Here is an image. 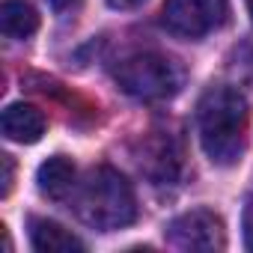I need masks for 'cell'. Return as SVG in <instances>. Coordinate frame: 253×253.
<instances>
[{
    "instance_id": "cell-8",
    "label": "cell",
    "mask_w": 253,
    "mask_h": 253,
    "mask_svg": "<svg viewBox=\"0 0 253 253\" xmlns=\"http://www.w3.org/2000/svg\"><path fill=\"white\" fill-rule=\"evenodd\" d=\"M36 182H39V191L51 200H63L69 197V191L75 188V164L66 158V155H54L48 158L39 173H36Z\"/></svg>"
},
{
    "instance_id": "cell-12",
    "label": "cell",
    "mask_w": 253,
    "mask_h": 253,
    "mask_svg": "<svg viewBox=\"0 0 253 253\" xmlns=\"http://www.w3.org/2000/svg\"><path fill=\"white\" fill-rule=\"evenodd\" d=\"M0 164H3V188H0V194L9 197V191H12V173H15L12 155H0Z\"/></svg>"
},
{
    "instance_id": "cell-10",
    "label": "cell",
    "mask_w": 253,
    "mask_h": 253,
    "mask_svg": "<svg viewBox=\"0 0 253 253\" xmlns=\"http://www.w3.org/2000/svg\"><path fill=\"white\" fill-rule=\"evenodd\" d=\"M170 146H173V140L161 134L155 143H149V146H146V152H143V158H140V167H143L155 182H170V179L176 176V167H179V164L164 161V155H176Z\"/></svg>"
},
{
    "instance_id": "cell-15",
    "label": "cell",
    "mask_w": 253,
    "mask_h": 253,
    "mask_svg": "<svg viewBox=\"0 0 253 253\" xmlns=\"http://www.w3.org/2000/svg\"><path fill=\"white\" fill-rule=\"evenodd\" d=\"M247 12H250V18H253V0H247Z\"/></svg>"
},
{
    "instance_id": "cell-6",
    "label": "cell",
    "mask_w": 253,
    "mask_h": 253,
    "mask_svg": "<svg viewBox=\"0 0 253 253\" xmlns=\"http://www.w3.org/2000/svg\"><path fill=\"white\" fill-rule=\"evenodd\" d=\"M45 113L33 104H24V101H15L3 110L0 116V128H3V137L12 140V143H36L42 134H45Z\"/></svg>"
},
{
    "instance_id": "cell-3",
    "label": "cell",
    "mask_w": 253,
    "mask_h": 253,
    "mask_svg": "<svg viewBox=\"0 0 253 253\" xmlns=\"http://www.w3.org/2000/svg\"><path fill=\"white\" fill-rule=\"evenodd\" d=\"M113 78H116L122 92L143 98V101H161V98H173L182 89L185 69L179 60H173L167 54L143 51V54L125 57L116 66Z\"/></svg>"
},
{
    "instance_id": "cell-2",
    "label": "cell",
    "mask_w": 253,
    "mask_h": 253,
    "mask_svg": "<svg viewBox=\"0 0 253 253\" xmlns=\"http://www.w3.org/2000/svg\"><path fill=\"white\" fill-rule=\"evenodd\" d=\"M75 214L101 232L122 229L137 217V200L131 182L113 167H95L75 191Z\"/></svg>"
},
{
    "instance_id": "cell-14",
    "label": "cell",
    "mask_w": 253,
    "mask_h": 253,
    "mask_svg": "<svg viewBox=\"0 0 253 253\" xmlns=\"http://www.w3.org/2000/svg\"><path fill=\"white\" fill-rule=\"evenodd\" d=\"M51 3V9H57V12H66V9H75L81 0H48Z\"/></svg>"
},
{
    "instance_id": "cell-1",
    "label": "cell",
    "mask_w": 253,
    "mask_h": 253,
    "mask_svg": "<svg viewBox=\"0 0 253 253\" xmlns=\"http://www.w3.org/2000/svg\"><path fill=\"white\" fill-rule=\"evenodd\" d=\"M247 98L235 86H211L197 104V131L203 152L217 167H232L241 161L247 146Z\"/></svg>"
},
{
    "instance_id": "cell-5",
    "label": "cell",
    "mask_w": 253,
    "mask_h": 253,
    "mask_svg": "<svg viewBox=\"0 0 253 253\" xmlns=\"http://www.w3.org/2000/svg\"><path fill=\"white\" fill-rule=\"evenodd\" d=\"M167 241L176 250H223V220L209 209H191L167 223Z\"/></svg>"
},
{
    "instance_id": "cell-4",
    "label": "cell",
    "mask_w": 253,
    "mask_h": 253,
    "mask_svg": "<svg viewBox=\"0 0 253 253\" xmlns=\"http://www.w3.org/2000/svg\"><path fill=\"white\" fill-rule=\"evenodd\" d=\"M229 18L226 0H167L161 21L173 36L182 39H203L220 30Z\"/></svg>"
},
{
    "instance_id": "cell-13",
    "label": "cell",
    "mask_w": 253,
    "mask_h": 253,
    "mask_svg": "<svg viewBox=\"0 0 253 253\" xmlns=\"http://www.w3.org/2000/svg\"><path fill=\"white\" fill-rule=\"evenodd\" d=\"M146 0H107L110 9H119V12H131V9H140Z\"/></svg>"
},
{
    "instance_id": "cell-11",
    "label": "cell",
    "mask_w": 253,
    "mask_h": 253,
    "mask_svg": "<svg viewBox=\"0 0 253 253\" xmlns=\"http://www.w3.org/2000/svg\"><path fill=\"white\" fill-rule=\"evenodd\" d=\"M244 247L253 250V197L244 206Z\"/></svg>"
},
{
    "instance_id": "cell-9",
    "label": "cell",
    "mask_w": 253,
    "mask_h": 253,
    "mask_svg": "<svg viewBox=\"0 0 253 253\" xmlns=\"http://www.w3.org/2000/svg\"><path fill=\"white\" fill-rule=\"evenodd\" d=\"M0 27L9 39H30L39 30V15L27 0H3L0 6Z\"/></svg>"
},
{
    "instance_id": "cell-7",
    "label": "cell",
    "mask_w": 253,
    "mask_h": 253,
    "mask_svg": "<svg viewBox=\"0 0 253 253\" xmlns=\"http://www.w3.org/2000/svg\"><path fill=\"white\" fill-rule=\"evenodd\" d=\"M30 244L39 253H84L86 244L48 217H30Z\"/></svg>"
}]
</instances>
